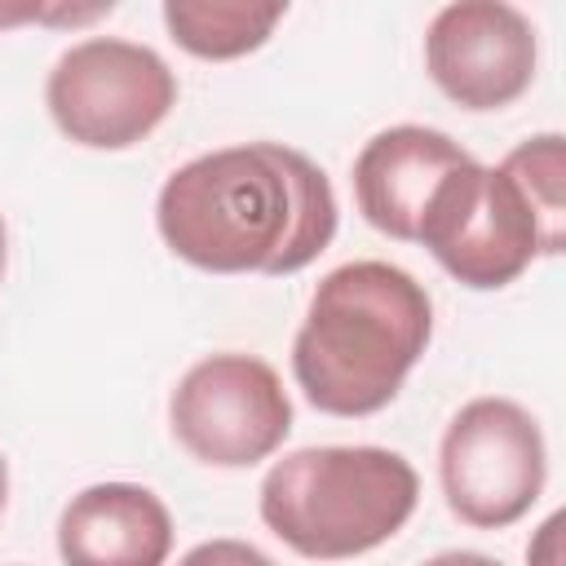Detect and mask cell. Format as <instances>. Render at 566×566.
Wrapping results in <instances>:
<instances>
[{
  "instance_id": "6da1fadb",
  "label": "cell",
  "mask_w": 566,
  "mask_h": 566,
  "mask_svg": "<svg viewBox=\"0 0 566 566\" xmlns=\"http://www.w3.org/2000/svg\"><path fill=\"white\" fill-rule=\"evenodd\" d=\"M155 226L208 274H296L332 243L336 195L301 150L248 142L181 164L159 190Z\"/></svg>"
},
{
  "instance_id": "8992f818",
  "label": "cell",
  "mask_w": 566,
  "mask_h": 566,
  "mask_svg": "<svg viewBox=\"0 0 566 566\" xmlns=\"http://www.w3.org/2000/svg\"><path fill=\"white\" fill-rule=\"evenodd\" d=\"M544 438L526 407L509 398H473L442 433L438 478L447 509L478 526H513L544 491Z\"/></svg>"
},
{
  "instance_id": "e0dca14e",
  "label": "cell",
  "mask_w": 566,
  "mask_h": 566,
  "mask_svg": "<svg viewBox=\"0 0 566 566\" xmlns=\"http://www.w3.org/2000/svg\"><path fill=\"white\" fill-rule=\"evenodd\" d=\"M0 274H4V221H0Z\"/></svg>"
},
{
  "instance_id": "7a4b0ae2",
  "label": "cell",
  "mask_w": 566,
  "mask_h": 566,
  "mask_svg": "<svg viewBox=\"0 0 566 566\" xmlns=\"http://www.w3.org/2000/svg\"><path fill=\"white\" fill-rule=\"evenodd\" d=\"M433 332L429 292L389 261L336 265L310 296L292 340V376L327 416L389 407Z\"/></svg>"
},
{
  "instance_id": "30bf717a",
  "label": "cell",
  "mask_w": 566,
  "mask_h": 566,
  "mask_svg": "<svg viewBox=\"0 0 566 566\" xmlns=\"http://www.w3.org/2000/svg\"><path fill=\"white\" fill-rule=\"evenodd\" d=\"M172 517L164 500L137 482H97L80 491L57 522L66 566H164Z\"/></svg>"
},
{
  "instance_id": "277c9868",
  "label": "cell",
  "mask_w": 566,
  "mask_h": 566,
  "mask_svg": "<svg viewBox=\"0 0 566 566\" xmlns=\"http://www.w3.org/2000/svg\"><path fill=\"white\" fill-rule=\"evenodd\" d=\"M420 478L385 447H305L261 482V522L301 557L371 553L416 513Z\"/></svg>"
},
{
  "instance_id": "2e32d148",
  "label": "cell",
  "mask_w": 566,
  "mask_h": 566,
  "mask_svg": "<svg viewBox=\"0 0 566 566\" xmlns=\"http://www.w3.org/2000/svg\"><path fill=\"white\" fill-rule=\"evenodd\" d=\"M4 500H9V469H4V460H0V513H4Z\"/></svg>"
},
{
  "instance_id": "5bb4252c",
  "label": "cell",
  "mask_w": 566,
  "mask_h": 566,
  "mask_svg": "<svg viewBox=\"0 0 566 566\" xmlns=\"http://www.w3.org/2000/svg\"><path fill=\"white\" fill-rule=\"evenodd\" d=\"M557 531H562V513L548 517V522L539 526V539L526 548V562H531V566H557Z\"/></svg>"
},
{
  "instance_id": "8fae6325",
  "label": "cell",
  "mask_w": 566,
  "mask_h": 566,
  "mask_svg": "<svg viewBox=\"0 0 566 566\" xmlns=\"http://www.w3.org/2000/svg\"><path fill=\"white\" fill-rule=\"evenodd\" d=\"M287 4H243V0H168V35L208 62H230L261 49Z\"/></svg>"
},
{
  "instance_id": "3957f363",
  "label": "cell",
  "mask_w": 566,
  "mask_h": 566,
  "mask_svg": "<svg viewBox=\"0 0 566 566\" xmlns=\"http://www.w3.org/2000/svg\"><path fill=\"white\" fill-rule=\"evenodd\" d=\"M416 243H424L455 283L478 292L513 283L535 256H557L566 248L562 137H531L509 150L500 168L478 159L451 168L420 217Z\"/></svg>"
},
{
  "instance_id": "9c48e42d",
  "label": "cell",
  "mask_w": 566,
  "mask_h": 566,
  "mask_svg": "<svg viewBox=\"0 0 566 566\" xmlns=\"http://www.w3.org/2000/svg\"><path fill=\"white\" fill-rule=\"evenodd\" d=\"M473 155L438 128H424V124L385 128L354 159L358 212L380 234L416 243V230H420V217H424L433 190L442 186V177L451 168H460Z\"/></svg>"
},
{
  "instance_id": "7c38bea8",
  "label": "cell",
  "mask_w": 566,
  "mask_h": 566,
  "mask_svg": "<svg viewBox=\"0 0 566 566\" xmlns=\"http://www.w3.org/2000/svg\"><path fill=\"white\" fill-rule=\"evenodd\" d=\"M177 566H274V562L243 539H208V544H195Z\"/></svg>"
},
{
  "instance_id": "4fadbf2b",
  "label": "cell",
  "mask_w": 566,
  "mask_h": 566,
  "mask_svg": "<svg viewBox=\"0 0 566 566\" xmlns=\"http://www.w3.org/2000/svg\"><path fill=\"white\" fill-rule=\"evenodd\" d=\"M102 13H111V4H93V9H40V4H13V9H9V4H0V27H9V22H27V18L88 22V18H102Z\"/></svg>"
},
{
  "instance_id": "5b68a950",
  "label": "cell",
  "mask_w": 566,
  "mask_h": 566,
  "mask_svg": "<svg viewBox=\"0 0 566 566\" xmlns=\"http://www.w3.org/2000/svg\"><path fill=\"white\" fill-rule=\"evenodd\" d=\"M53 124L93 150H124L142 142L177 102L168 62L133 40L93 35L71 44L44 84Z\"/></svg>"
},
{
  "instance_id": "9a60e30c",
  "label": "cell",
  "mask_w": 566,
  "mask_h": 566,
  "mask_svg": "<svg viewBox=\"0 0 566 566\" xmlns=\"http://www.w3.org/2000/svg\"><path fill=\"white\" fill-rule=\"evenodd\" d=\"M424 566H500L495 557H486V553H469V548H451V553H438V557H429Z\"/></svg>"
},
{
  "instance_id": "52a82bcc",
  "label": "cell",
  "mask_w": 566,
  "mask_h": 566,
  "mask_svg": "<svg viewBox=\"0 0 566 566\" xmlns=\"http://www.w3.org/2000/svg\"><path fill=\"white\" fill-rule=\"evenodd\" d=\"M168 420L195 460L248 469L283 447L292 429V402L270 363L252 354H212L177 380Z\"/></svg>"
},
{
  "instance_id": "ba28073f",
  "label": "cell",
  "mask_w": 566,
  "mask_h": 566,
  "mask_svg": "<svg viewBox=\"0 0 566 566\" xmlns=\"http://www.w3.org/2000/svg\"><path fill=\"white\" fill-rule=\"evenodd\" d=\"M424 66L455 106L500 111L535 80V27L504 0L447 4L429 22Z\"/></svg>"
}]
</instances>
